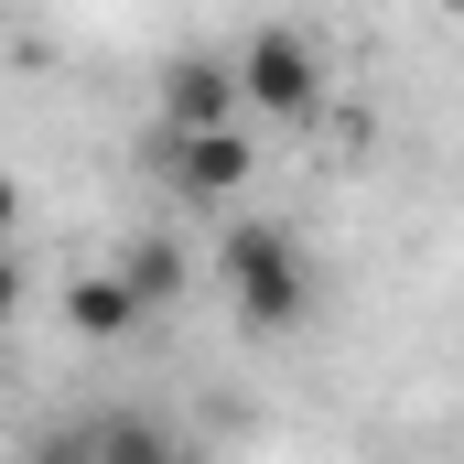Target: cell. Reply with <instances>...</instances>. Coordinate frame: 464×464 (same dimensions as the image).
<instances>
[{
	"instance_id": "1",
	"label": "cell",
	"mask_w": 464,
	"mask_h": 464,
	"mask_svg": "<svg viewBox=\"0 0 464 464\" xmlns=\"http://www.w3.org/2000/svg\"><path fill=\"white\" fill-rule=\"evenodd\" d=\"M217 270H227V303H237L248 335H281V324H303V303H314L303 248H292V227H270V217H237L227 248H217Z\"/></svg>"
},
{
	"instance_id": "2",
	"label": "cell",
	"mask_w": 464,
	"mask_h": 464,
	"mask_svg": "<svg viewBox=\"0 0 464 464\" xmlns=\"http://www.w3.org/2000/svg\"><path fill=\"white\" fill-rule=\"evenodd\" d=\"M227 65H237V109L248 119H314L324 109V54H314L292 22H259Z\"/></svg>"
},
{
	"instance_id": "3",
	"label": "cell",
	"mask_w": 464,
	"mask_h": 464,
	"mask_svg": "<svg viewBox=\"0 0 464 464\" xmlns=\"http://www.w3.org/2000/svg\"><path fill=\"white\" fill-rule=\"evenodd\" d=\"M162 173H173V195H184V206H227V195H248V173H259L248 119H217V130H162Z\"/></svg>"
},
{
	"instance_id": "4",
	"label": "cell",
	"mask_w": 464,
	"mask_h": 464,
	"mask_svg": "<svg viewBox=\"0 0 464 464\" xmlns=\"http://www.w3.org/2000/svg\"><path fill=\"white\" fill-rule=\"evenodd\" d=\"M217 119H248L237 109V65L227 54H173L162 65V130H217Z\"/></svg>"
},
{
	"instance_id": "5",
	"label": "cell",
	"mask_w": 464,
	"mask_h": 464,
	"mask_svg": "<svg viewBox=\"0 0 464 464\" xmlns=\"http://www.w3.org/2000/svg\"><path fill=\"white\" fill-rule=\"evenodd\" d=\"M140 314H151V303H140V292H130V270H87V281H76V292H65V324H76V335H87V346H119V335H130V324H140Z\"/></svg>"
},
{
	"instance_id": "6",
	"label": "cell",
	"mask_w": 464,
	"mask_h": 464,
	"mask_svg": "<svg viewBox=\"0 0 464 464\" xmlns=\"http://www.w3.org/2000/svg\"><path fill=\"white\" fill-rule=\"evenodd\" d=\"M119 270H130V292H140V303H173V292H184V248H173V237H130V259H119Z\"/></svg>"
},
{
	"instance_id": "7",
	"label": "cell",
	"mask_w": 464,
	"mask_h": 464,
	"mask_svg": "<svg viewBox=\"0 0 464 464\" xmlns=\"http://www.w3.org/2000/svg\"><path fill=\"white\" fill-rule=\"evenodd\" d=\"M76 443H87V454H162V432H151V421H87Z\"/></svg>"
},
{
	"instance_id": "8",
	"label": "cell",
	"mask_w": 464,
	"mask_h": 464,
	"mask_svg": "<svg viewBox=\"0 0 464 464\" xmlns=\"http://www.w3.org/2000/svg\"><path fill=\"white\" fill-rule=\"evenodd\" d=\"M22 314V259H11V237H0V324Z\"/></svg>"
},
{
	"instance_id": "9",
	"label": "cell",
	"mask_w": 464,
	"mask_h": 464,
	"mask_svg": "<svg viewBox=\"0 0 464 464\" xmlns=\"http://www.w3.org/2000/svg\"><path fill=\"white\" fill-rule=\"evenodd\" d=\"M22 227V184H11V173H0V237Z\"/></svg>"
}]
</instances>
